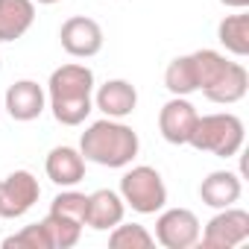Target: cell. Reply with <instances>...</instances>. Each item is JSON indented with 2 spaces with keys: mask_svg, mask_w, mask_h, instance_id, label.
I'll return each mask as SVG.
<instances>
[{
  "mask_svg": "<svg viewBox=\"0 0 249 249\" xmlns=\"http://www.w3.org/2000/svg\"><path fill=\"white\" fill-rule=\"evenodd\" d=\"M217 38L220 44L234 53V56H246L249 53V15L237 12V15H226L217 27Z\"/></svg>",
  "mask_w": 249,
  "mask_h": 249,
  "instance_id": "obj_17",
  "label": "cell"
},
{
  "mask_svg": "<svg viewBox=\"0 0 249 249\" xmlns=\"http://www.w3.org/2000/svg\"><path fill=\"white\" fill-rule=\"evenodd\" d=\"M94 106L106 114V117H114V120H123L129 117L138 106V91L132 82L126 79H108L100 85L97 97H94Z\"/></svg>",
  "mask_w": 249,
  "mask_h": 249,
  "instance_id": "obj_11",
  "label": "cell"
},
{
  "mask_svg": "<svg viewBox=\"0 0 249 249\" xmlns=\"http://www.w3.org/2000/svg\"><path fill=\"white\" fill-rule=\"evenodd\" d=\"M223 6H229V9H246L249 6V0H220Z\"/></svg>",
  "mask_w": 249,
  "mask_h": 249,
  "instance_id": "obj_24",
  "label": "cell"
},
{
  "mask_svg": "<svg viewBox=\"0 0 249 249\" xmlns=\"http://www.w3.org/2000/svg\"><path fill=\"white\" fill-rule=\"evenodd\" d=\"M47 94H50V108L53 117L62 126H79V123L91 114L94 108V73L85 65H62L50 73L47 82Z\"/></svg>",
  "mask_w": 249,
  "mask_h": 249,
  "instance_id": "obj_1",
  "label": "cell"
},
{
  "mask_svg": "<svg viewBox=\"0 0 249 249\" xmlns=\"http://www.w3.org/2000/svg\"><path fill=\"white\" fill-rule=\"evenodd\" d=\"M108 231H111L108 234V246L111 249H150L156 243V237L144 226H138V223H126V226L117 223Z\"/></svg>",
  "mask_w": 249,
  "mask_h": 249,
  "instance_id": "obj_21",
  "label": "cell"
},
{
  "mask_svg": "<svg viewBox=\"0 0 249 249\" xmlns=\"http://www.w3.org/2000/svg\"><path fill=\"white\" fill-rule=\"evenodd\" d=\"M138 150H141L138 132L114 117L94 120L79 138L82 159L94 161L100 167H126V164H132Z\"/></svg>",
  "mask_w": 249,
  "mask_h": 249,
  "instance_id": "obj_2",
  "label": "cell"
},
{
  "mask_svg": "<svg viewBox=\"0 0 249 249\" xmlns=\"http://www.w3.org/2000/svg\"><path fill=\"white\" fill-rule=\"evenodd\" d=\"M120 199L138 214H156L167 205V185L156 167L138 164L120 179Z\"/></svg>",
  "mask_w": 249,
  "mask_h": 249,
  "instance_id": "obj_4",
  "label": "cell"
},
{
  "mask_svg": "<svg viewBox=\"0 0 249 249\" xmlns=\"http://www.w3.org/2000/svg\"><path fill=\"white\" fill-rule=\"evenodd\" d=\"M59 41L65 47L68 56H76V59H91L103 50V27L94 21V18H85V15H76V18H68L59 30Z\"/></svg>",
  "mask_w": 249,
  "mask_h": 249,
  "instance_id": "obj_8",
  "label": "cell"
},
{
  "mask_svg": "<svg viewBox=\"0 0 249 249\" xmlns=\"http://www.w3.org/2000/svg\"><path fill=\"white\" fill-rule=\"evenodd\" d=\"M36 21V0H0V41H18Z\"/></svg>",
  "mask_w": 249,
  "mask_h": 249,
  "instance_id": "obj_15",
  "label": "cell"
},
{
  "mask_svg": "<svg viewBox=\"0 0 249 249\" xmlns=\"http://www.w3.org/2000/svg\"><path fill=\"white\" fill-rule=\"evenodd\" d=\"M50 211H53V214H62V217H71V220H76V223L85 226L88 196L79 194V191H62V194L50 202Z\"/></svg>",
  "mask_w": 249,
  "mask_h": 249,
  "instance_id": "obj_22",
  "label": "cell"
},
{
  "mask_svg": "<svg viewBox=\"0 0 249 249\" xmlns=\"http://www.w3.org/2000/svg\"><path fill=\"white\" fill-rule=\"evenodd\" d=\"M156 240L167 249H191L199 243V220L188 208H170L156 220Z\"/></svg>",
  "mask_w": 249,
  "mask_h": 249,
  "instance_id": "obj_7",
  "label": "cell"
},
{
  "mask_svg": "<svg viewBox=\"0 0 249 249\" xmlns=\"http://www.w3.org/2000/svg\"><path fill=\"white\" fill-rule=\"evenodd\" d=\"M47 179L59 188H73L85 179V159L73 147H53L44 161Z\"/></svg>",
  "mask_w": 249,
  "mask_h": 249,
  "instance_id": "obj_13",
  "label": "cell"
},
{
  "mask_svg": "<svg viewBox=\"0 0 249 249\" xmlns=\"http://www.w3.org/2000/svg\"><path fill=\"white\" fill-rule=\"evenodd\" d=\"M0 68H3V62H0Z\"/></svg>",
  "mask_w": 249,
  "mask_h": 249,
  "instance_id": "obj_27",
  "label": "cell"
},
{
  "mask_svg": "<svg viewBox=\"0 0 249 249\" xmlns=\"http://www.w3.org/2000/svg\"><path fill=\"white\" fill-rule=\"evenodd\" d=\"M3 249H50V237L44 226L36 223V226H24L18 234H9L3 240Z\"/></svg>",
  "mask_w": 249,
  "mask_h": 249,
  "instance_id": "obj_23",
  "label": "cell"
},
{
  "mask_svg": "<svg viewBox=\"0 0 249 249\" xmlns=\"http://www.w3.org/2000/svg\"><path fill=\"white\" fill-rule=\"evenodd\" d=\"M243 120L231 111H217V114H199L196 126L191 132V147L199 153H211L217 159H231L243 147Z\"/></svg>",
  "mask_w": 249,
  "mask_h": 249,
  "instance_id": "obj_3",
  "label": "cell"
},
{
  "mask_svg": "<svg viewBox=\"0 0 249 249\" xmlns=\"http://www.w3.org/2000/svg\"><path fill=\"white\" fill-rule=\"evenodd\" d=\"M0 114H3V100H0Z\"/></svg>",
  "mask_w": 249,
  "mask_h": 249,
  "instance_id": "obj_26",
  "label": "cell"
},
{
  "mask_svg": "<svg viewBox=\"0 0 249 249\" xmlns=\"http://www.w3.org/2000/svg\"><path fill=\"white\" fill-rule=\"evenodd\" d=\"M164 85L173 97H188L194 91H199L196 85V71H194V59L191 56H179L167 65L164 71Z\"/></svg>",
  "mask_w": 249,
  "mask_h": 249,
  "instance_id": "obj_18",
  "label": "cell"
},
{
  "mask_svg": "<svg viewBox=\"0 0 249 249\" xmlns=\"http://www.w3.org/2000/svg\"><path fill=\"white\" fill-rule=\"evenodd\" d=\"M44 103H47V94L38 82L33 79H21L15 85H9L6 97H3V111H9L12 120H21V123H30L36 117H41L44 111Z\"/></svg>",
  "mask_w": 249,
  "mask_h": 249,
  "instance_id": "obj_10",
  "label": "cell"
},
{
  "mask_svg": "<svg viewBox=\"0 0 249 249\" xmlns=\"http://www.w3.org/2000/svg\"><path fill=\"white\" fill-rule=\"evenodd\" d=\"M36 3H47L50 6V3H59V0H36Z\"/></svg>",
  "mask_w": 249,
  "mask_h": 249,
  "instance_id": "obj_25",
  "label": "cell"
},
{
  "mask_svg": "<svg viewBox=\"0 0 249 249\" xmlns=\"http://www.w3.org/2000/svg\"><path fill=\"white\" fill-rule=\"evenodd\" d=\"M246 88H249V73H246V68H243L240 62H229L226 73H223L214 85H208L202 94H205L211 103L231 106V103H237V100L246 97Z\"/></svg>",
  "mask_w": 249,
  "mask_h": 249,
  "instance_id": "obj_16",
  "label": "cell"
},
{
  "mask_svg": "<svg viewBox=\"0 0 249 249\" xmlns=\"http://www.w3.org/2000/svg\"><path fill=\"white\" fill-rule=\"evenodd\" d=\"M41 226L50 237V249H71L82 237V223H76L71 217H62V214H53V211L41 220Z\"/></svg>",
  "mask_w": 249,
  "mask_h": 249,
  "instance_id": "obj_19",
  "label": "cell"
},
{
  "mask_svg": "<svg viewBox=\"0 0 249 249\" xmlns=\"http://www.w3.org/2000/svg\"><path fill=\"white\" fill-rule=\"evenodd\" d=\"M191 59H194L199 91H205L208 85H214L226 73V68H229V59L223 53H217V50H196V53H191Z\"/></svg>",
  "mask_w": 249,
  "mask_h": 249,
  "instance_id": "obj_20",
  "label": "cell"
},
{
  "mask_svg": "<svg viewBox=\"0 0 249 249\" xmlns=\"http://www.w3.org/2000/svg\"><path fill=\"white\" fill-rule=\"evenodd\" d=\"M243 194V185H240V176L231 173V170H214L202 179L199 185V196L208 208H229L240 199Z\"/></svg>",
  "mask_w": 249,
  "mask_h": 249,
  "instance_id": "obj_14",
  "label": "cell"
},
{
  "mask_svg": "<svg viewBox=\"0 0 249 249\" xmlns=\"http://www.w3.org/2000/svg\"><path fill=\"white\" fill-rule=\"evenodd\" d=\"M196 117H199V111H196L194 103H188L185 97L167 100V103L161 106V111H159L161 138H164L167 144H176V147L188 144V141H191V132H194V126H196Z\"/></svg>",
  "mask_w": 249,
  "mask_h": 249,
  "instance_id": "obj_9",
  "label": "cell"
},
{
  "mask_svg": "<svg viewBox=\"0 0 249 249\" xmlns=\"http://www.w3.org/2000/svg\"><path fill=\"white\" fill-rule=\"evenodd\" d=\"M41 196L38 179L30 170H15L6 179H0V220L24 217Z\"/></svg>",
  "mask_w": 249,
  "mask_h": 249,
  "instance_id": "obj_5",
  "label": "cell"
},
{
  "mask_svg": "<svg viewBox=\"0 0 249 249\" xmlns=\"http://www.w3.org/2000/svg\"><path fill=\"white\" fill-rule=\"evenodd\" d=\"M126 214V202L120 199V194L100 188L94 194H88V211H85V226H91L94 231H108L117 223H123Z\"/></svg>",
  "mask_w": 249,
  "mask_h": 249,
  "instance_id": "obj_12",
  "label": "cell"
},
{
  "mask_svg": "<svg viewBox=\"0 0 249 249\" xmlns=\"http://www.w3.org/2000/svg\"><path fill=\"white\" fill-rule=\"evenodd\" d=\"M249 237V214L243 208H220V214H214L205 226V231H199L202 246L208 249H231L237 243H243Z\"/></svg>",
  "mask_w": 249,
  "mask_h": 249,
  "instance_id": "obj_6",
  "label": "cell"
}]
</instances>
